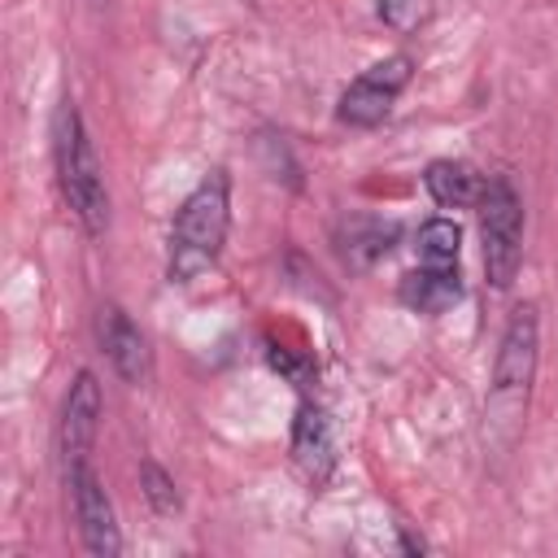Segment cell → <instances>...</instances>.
<instances>
[{
  "label": "cell",
  "mask_w": 558,
  "mask_h": 558,
  "mask_svg": "<svg viewBox=\"0 0 558 558\" xmlns=\"http://www.w3.org/2000/svg\"><path fill=\"white\" fill-rule=\"evenodd\" d=\"M227 231H231V174L209 170L174 209L166 240V279L170 283L201 279L222 257Z\"/></svg>",
  "instance_id": "6da1fadb"
},
{
  "label": "cell",
  "mask_w": 558,
  "mask_h": 558,
  "mask_svg": "<svg viewBox=\"0 0 558 558\" xmlns=\"http://www.w3.org/2000/svg\"><path fill=\"white\" fill-rule=\"evenodd\" d=\"M52 166H57V187H61L70 214L78 218V227L87 235H105L109 187H105V170H100V157L92 148V135L83 126L74 96H61L52 109Z\"/></svg>",
  "instance_id": "7a4b0ae2"
},
{
  "label": "cell",
  "mask_w": 558,
  "mask_h": 558,
  "mask_svg": "<svg viewBox=\"0 0 558 558\" xmlns=\"http://www.w3.org/2000/svg\"><path fill=\"white\" fill-rule=\"evenodd\" d=\"M536 362H541V318L536 305H519L497 340L493 353V379H488V423H510L519 427L523 410H527V392L536 379Z\"/></svg>",
  "instance_id": "3957f363"
},
{
  "label": "cell",
  "mask_w": 558,
  "mask_h": 558,
  "mask_svg": "<svg viewBox=\"0 0 558 558\" xmlns=\"http://www.w3.org/2000/svg\"><path fill=\"white\" fill-rule=\"evenodd\" d=\"M475 205H480L484 275L497 292H506L523 266V201L506 174H488Z\"/></svg>",
  "instance_id": "277c9868"
},
{
  "label": "cell",
  "mask_w": 558,
  "mask_h": 558,
  "mask_svg": "<svg viewBox=\"0 0 558 558\" xmlns=\"http://www.w3.org/2000/svg\"><path fill=\"white\" fill-rule=\"evenodd\" d=\"M410 78H414V61H410L405 52H392V57L366 65V70L340 92V100H336V118H340L344 126H357V131L379 126V122L388 118L392 100L410 87Z\"/></svg>",
  "instance_id": "5b68a950"
},
{
  "label": "cell",
  "mask_w": 558,
  "mask_h": 558,
  "mask_svg": "<svg viewBox=\"0 0 558 558\" xmlns=\"http://www.w3.org/2000/svg\"><path fill=\"white\" fill-rule=\"evenodd\" d=\"M65 488H70V510H74V527H78L83 549L96 554V558L122 554V527H118L113 501H109L100 475L92 471V462L70 466L65 471Z\"/></svg>",
  "instance_id": "8992f818"
},
{
  "label": "cell",
  "mask_w": 558,
  "mask_h": 558,
  "mask_svg": "<svg viewBox=\"0 0 558 558\" xmlns=\"http://www.w3.org/2000/svg\"><path fill=\"white\" fill-rule=\"evenodd\" d=\"M100 414H105V397L92 371H78L74 384L61 397V418H57V453H61V471L92 462V445L100 432Z\"/></svg>",
  "instance_id": "52a82bcc"
},
{
  "label": "cell",
  "mask_w": 558,
  "mask_h": 558,
  "mask_svg": "<svg viewBox=\"0 0 558 558\" xmlns=\"http://www.w3.org/2000/svg\"><path fill=\"white\" fill-rule=\"evenodd\" d=\"M96 336H100V353L109 357V366L118 371V379H126L135 388L148 384V375H153V349H148L144 331L135 327V318L122 305H100Z\"/></svg>",
  "instance_id": "ba28073f"
},
{
  "label": "cell",
  "mask_w": 558,
  "mask_h": 558,
  "mask_svg": "<svg viewBox=\"0 0 558 558\" xmlns=\"http://www.w3.org/2000/svg\"><path fill=\"white\" fill-rule=\"evenodd\" d=\"M292 453H296L301 471H305L314 484L327 480V471H331V462H336V445H331V423H327V414H323L314 401H301V410H296V423H292Z\"/></svg>",
  "instance_id": "9c48e42d"
},
{
  "label": "cell",
  "mask_w": 558,
  "mask_h": 558,
  "mask_svg": "<svg viewBox=\"0 0 558 558\" xmlns=\"http://www.w3.org/2000/svg\"><path fill=\"white\" fill-rule=\"evenodd\" d=\"M423 187L427 196L440 205V209H462V205H475L480 201V174L466 166V161H453V157H436L427 161L423 170Z\"/></svg>",
  "instance_id": "30bf717a"
},
{
  "label": "cell",
  "mask_w": 558,
  "mask_h": 558,
  "mask_svg": "<svg viewBox=\"0 0 558 558\" xmlns=\"http://www.w3.org/2000/svg\"><path fill=\"white\" fill-rule=\"evenodd\" d=\"M462 296V283H458V266L449 270H436V266H418L401 279V301L418 314H445L453 301Z\"/></svg>",
  "instance_id": "8fae6325"
},
{
  "label": "cell",
  "mask_w": 558,
  "mask_h": 558,
  "mask_svg": "<svg viewBox=\"0 0 558 558\" xmlns=\"http://www.w3.org/2000/svg\"><path fill=\"white\" fill-rule=\"evenodd\" d=\"M397 244V222L384 218H349L340 227V253L349 266H375Z\"/></svg>",
  "instance_id": "7c38bea8"
},
{
  "label": "cell",
  "mask_w": 558,
  "mask_h": 558,
  "mask_svg": "<svg viewBox=\"0 0 558 558\" xmlns=\"http://www.w3.org/2000/svg\"><path fill=\"white\" fill-rule=\"evenodd\" d=\"M418 266H436V270H449L458 266V248H462V227L453 218H427L418 227Z\"/></svg>",
  "instance_id": "4fadbf2b"
},
{
  "label": "cell",
  "mask_w": 558,
  "mask_h": 558,
  "mask_svg": "<svg viewBox=\"0 0 558 558\" xmlns=\"http://www.w3.org/2000/svg\"><path fill=\"white\" fill-rule=\"evenodd\" d=\"M140 488H144V501L157 510V514H179V488H174V475L161 466V462H153V458H144L140 462Z\"/></svg>",
  "instance_id": "5bb4252c"
},
{
  "label": "cell",
  "mask_w": 558,
  "mask_h": 558,
  "mask_svg": "<svg viewBox=\"0 0 558 558\" xmlns=\"http://www.w3.org/2000/svg\"><path fill=\"white\" fill-rule=\"evenodd\" d=\"M375 17L384 22V26H392V31H414L423 17H427V0H379L375 4Z\"/></svg>",
  "instance_id": "9a60e30c"
}]
</instances>
